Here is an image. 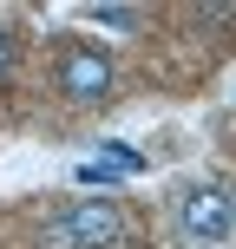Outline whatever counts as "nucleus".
<instances>
[{"label":"nucleus","mask_w":236,"mask_h":249,"mask_svg":"<svg viewBox=\"0 0 236 249\" xmlns=\"http://www.w3.org/2000/svg\"><path fill=\"white\" fill-rule=\"evenodd\" d=\"M46 249H125L131 243V216L112 197H66L39 230Z\"/></svg>","instance_id":"nucleus-1"},{"label":"nucleus","mask_w":236,"mask_h":249,"mask_svg":"<svg viewBox=\"0 0 236 249\" xmlns=\"http://www.w3.org/2000/svg\"><path fill=\"white\" fill-rule=\"evenodd\" d=\"M112 53L99 46V39H79L66 33L59 46H53V86H59L66 105H105L112 99Z\"/></svg>","instance_id":"nucleus-2"},{"label":"nucleus","mask_w":236,"mask_h":249,"mask_svg":"<svg viewBox=\"0 0 236 249\" xmlns=\"http://www.w3.org/2000/svg\"><path fill=\"white\" fill-rule=\"evenodd\" d=\"M171 223H177V236L197 243V249L223 243L236 230V190L230 184H177L171 190Z\"/></svg>","instance_id":"nucleus-3"},{"label":"nucleus","mask_w":236,"mask_h":249,"mask_svg":"<svg viewBox=\"0 0 236 249\" xmlns=\"http://www.w3.org/2000/svg\"><path fill=\"white\" fill-rule=\"evenodd\" d=\"M92 20H99V26H125V33H138V26H145V13H138V7H92Z\"/></svg>","instance_id":"nucleus-4"},{"label":"nucleus","mask_w":236,"mask_h":249,"mask_svg":"<svg viewBox=\"0 0 236 249\" xmlns=\"http://www.w3.org/2000/svg\"><path fill=\"white\" fill-rule=\"evenodd\" d=\"M13 59H20V39H13V26H0V79L13 72Z\"/></svg>","instance_id":"nucleus-5"}]
</instances>
